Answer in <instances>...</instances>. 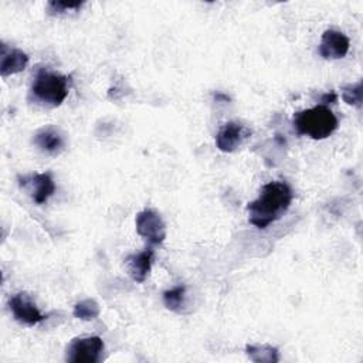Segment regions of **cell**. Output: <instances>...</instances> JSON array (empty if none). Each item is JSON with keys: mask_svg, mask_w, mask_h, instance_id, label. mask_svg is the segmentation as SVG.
Instances as JSON below:
<instances>
[{"mask_svg": "<svg viewBox=\"0 0 363 363\" xmlns=\"http://www.w3.org/2000/svg\"><path fill=\"white\" fill-rule=\"evenodd\" d=\"M294 193L288 183L269 182L264 184L259 196L247 206L248 221L254 227L265 230L288 211Z\"/></svg>", "mask_w": 363, "mask_h": 363, "instance_id": "obj_1", "label": "cell"}, {"mask_svg": "<svg viewBox=\"0 0 363 363\" xmlns=\"http://www.w3.org/2000/svg\"><path fill=\"white\" fill-rule=\"evenodd\" d=\"M337 118L326 105H316L295 113L294 126L299 135L320 140L329 138L337 129Z\"/></svg>", "mask_w": 363, "mask_h": 363, "instance_id": "obj_2", "label": "cell"}, {"mask_svg": "<svg viewBox=\"0 0 363 363\" xmlns=\"http://www.w3.org/2000/svg\"><path fill=\"white\" fill-rule=\"evenodd\" d=\"M69 92V78L51 72L47 69H40L35 74L34 82L31 85V94L37 101L47 106H60Z\"/></svg>", "mask_w": 363, "mask_h": 363, "instance_id": "obj_3", "label": "cell"}, {"mask_svg": "<svg viewBox=\"0 0 363 363\" xmlns=\"http://www.w3.org/2000/svg\"><path fill=\"white\" fill-rule=\"evenodd\" d=\"M104 342L99 336L75 337L67 347L65 360L69 363H96L101 360Z\"/></svg>", "mask_w": 363, "mask_h": 363, "instance_id": "obj_4", "label": "cell"}, {"mask_svg": "<svg viewBox=\"0 0 363 363\" xmlns=\"http://www.w3.org/2000/svg\"><path fill=\"white\" fill-rule=\"evenodd\" d=\"M136 231L149 244H162L166 238V224L159 213L146 208L136 216Z\"/></svg>", "mask_w": 363, "mask_h": 363, "instance_id": "obj_5", "label": "cell"}, {"mask_svg": "<svg viewBox=\"0 0 363 363\" xmlns=\"http://www.w3.org/2000/svg\"><path fill=\"white\" fill-rule=\"evenodd\" d=\"M9 308L13 313V316L24 325L33 326L45 319V316L35 306L31 296L26 292H18V294L13 295L9 299Z\"/></svg>", "mask_w": 363, "mask_h": 363, "instance_id": "obj_6", "label": "cell"}, {"mask_svg": "<svg viewBox=\"0 0 363 363\" xmlns=\"http://www.w3.org/2000/svg\"><path fill=\"white\" fill-rule=\"evenodd\" d=\"M250 135L251 130L247 126L238 122H227L218 129L216 135V145L221 152L230 153L238 149Z\"/></svg>", "mask_w": 363, "mask_h": 363, "instance_id": "obj_7", "label": "cell"}, {"mask_svg": "<svg viewBox=\"0 0 363 363\" xmlns=\"http://www.w3.org/2000/svg\"><path fill=\"white\" fill-rule=\"evenodd\" d=\"M20 186L28 189L30 196L37 204L45 203L55 191V183L51 173H35L20 177Z\"/></svg>", "mask_w": 363, "mask_h": 363, "instance_id": "obj_8", "label": "cell"}, {"mask_svg": "<svg viewBox=\"0 0 363 363\" xmlns=\"http://www.w3.org/2000/svg\"><path fill=\"white\" fill-rule=\"evenodd\" d=\"M350 47L349 38L337 30H326L322 34L319 44V54L325 60L343 58Z\"/></svg>", "mask_w": 363, "mask_h": 363, "instance_id": "obj_9", "label": "cell"}, {"mask_svg": "<svg viewBox=\"0 0 363 363\" xmlns=\"http://www.w3.org/2000/svg\"><path fill=\"white\" fill-rule=\"evenodd\" d=\"M153 248L147 247L142 252L138 254H130L125 259L126 271L130 275V278L136 282H143L146 277L150 272L152 262H153Z\"/></svg>", "mask_w": 363, "mask_h": 363, "instance_id": "obj_10", "label": "cell"}, {"mask_svg": "<svg viewBox=\"0 0 363 363\" xmlns=\"http://www.w3.org/2000/svg\"><path fill=\"white\" fill-rule=\"evenodd\" d=\"M0 74L1 77H9L17 72H21L28 64V55L18 50L7 47L1 43V52H0Z\"/></svg>", "mask_w": 363, "mask_h": 363, "instance_id": "obj_11", "label": "cell"}, {"mask_svg": "<svg viewBox=\"0 0 363 363\" xmlns=\"http://www.w3.org/2000/svg\"><path fill=\"white\" fill-rule=\"evenodd\" d=\"M33 142L48 155H58L64 149L62 136L54 128H44L34 135Z\"/></svg>", "mask_w": 363, "mask_h": 363, "instance_id": "obj_12", "label": "cell"}, {"mask_svg": "<svg viewBox=\"0 0 363 363\" xmlns=\"http://www.w3.org/2000/svg\"><path fill=\"white\" fill-rule=\"evenodd\" d=\"M245 353L255 363H277L279 360L278 349L269 345H247Z\"/></svg>", "mask_w": 363, "mask_h": 363, "instance_id": "obj_13", "label": "cell"}, {"mask_svg": "<svg viewBox=\"0 0 363 363\" xmlns=\"http://www.w3.org/2000/svg\"><path fill=\"white\" fill-rule=\"evenodd\" d=\"M184 298H186V285H177L163 292V302L166 308L173 312L182 311V308L184 306Z\"/></svg>", "mask_w": 363, "mask_h": 363, "instance_id": "obj_14", "label": "cell"}, {"mask_svg": "<svg viewBox=\"0 0 363 363\" xmlns=\"http://www.w3.org/2000/svg\"><path fill=\"white\" fill-rule=\"evenodd\" d=\"M99 305L94 299H84L75 303L74 306V316L82 320H91L98 318L99 315Z\"/></svg>", "mask_w": 363, "mask_h": 363, "instance_id": "obj_15", "label": "cell"}, {"mask_svg": "<svg viewBox=\"0 0 363 363\" xmlns=\"http://www.w3.org/2000/svg\"><path fill=\"white\" fill-rule=\"evenodd\" d=\"M362 81L356 84H350L342 88V98L346 104L353 105L356 108H362Z\"/></svg>", "mask_w": 363, "mask_h": 363, "instance_id": "obj_16", "label": "cell"}, {"mask_svg": "<svg viewBox=\"0 0 363 363\" xmlns=\"http://www.w3.org/2000/svg\"><path fill=\"white\" fill-rule=\"evenodd\" d=\"M48 13L50 14H62L69 10H78L82 3H67V1H48Z\"/></svg>", "mask_w": 363, "mask_h": 363, "instance_id": "obj_17", "label": "cell"}, {"mask_svg": "<svg viewBox=\"0 0 363 363\" xmlns=\"http://www.w3.org/2000/svg\"><path fill=\"white\" fill-rule=\"evenodd\" d=\"M336 99H337V95H336L333 91H330V92L322 95V99H320V101H322L323 104H333Z\"/></svg>", "mask_w": 363, "mask_h": 363, "instance_id": "obj_18", "label": "cell"}]
</instances>
